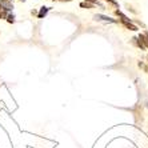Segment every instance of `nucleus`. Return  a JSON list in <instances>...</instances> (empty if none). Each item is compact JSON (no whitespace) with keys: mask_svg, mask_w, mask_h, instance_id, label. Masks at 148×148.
Instances as JSON below:
<instances>
[{"mask_svg":"<svg viewBox=\"0 0 148 148\" xmlns=\"http://www.w3.org/2000/svg\"><path fill=\"white\" fill-rule=\"evenodd\" d=\"M93 19L97 20V21H106V23H119V20H115V19H112V17L106 16V15H101V14L95 15Z\"/></svg>","mask_w":148,"mask_h":148,"instance_id":"obj_1","label":"nucleus"},{"mask_svg":"<svg viewBox=\"0 0 148 148\" xmlns=\"http://www.w3.org/2000/svg\"><path fill=\"white\" fill-rule=\"evenodd\" d=\"M49 10H51V7H41L40 12L38 14V17H39V19H43V17H45V16H47V14H48Z\"/></svg>","mask_w":148,"mask_h":148,"instance_id":"obj_2","label":"nucleus"},{"mask_svg":"<svg viewBox=\"0 0 148 148\" xmlns=\"http://www.w3.org/2000/svg\"><path fill=\"white\" fill-rule=\"evenodd\" d=\"M80 7L87 8V10H91V8H95V4L88 3V1H82V3H80Z\"/></svg>","mask_w":148,"mask_h":148,"instance_id":"obj_3","label":"nucleus"},{"mask_svg":"<svg viewBox=\"0 0 148 148\" xmlns=\"http://www.w3.org/2000/svg\"><path fill=\"white\" fill-rule=\"evenodd\" d=\"M5 19H7V21H8V23H10V24H12V23H15V15H14V14H8Z\"/></svg>","mask_w":148,"mask_h":148,"instance_id":"obj_4","label":"nucleus"},{"mask_svg":"<svg viewBox=\"0 0 148 148\" xmlns=\"http://www.w3.org/2000/svg\"><path fill=\"white\" fill-rule=\"evenodd\" d=\"M107 3H110L111 5H114V7H117V1L116 0H106Z\"/></svg>","mask_w":148,"mask_h":148,"instance_id":"obj_5","label":"nucleus"},{"mask_svg":"<svg viewBox=\"0 0 148 148\" xmlns=\"http://www.w3.org/2000/svg\"><path fill=\"white\" fill-rule=\"evenodd\" d=\"M86 1H88V3H92V4H97V3H99V0H86Z\"/></svg>","mask_w":148,"mask_h":148,"instance_id":"obj_6","label":"nucleus"},{"mask_svg":"<svg viewBox=\"0 0 148 148\" xmlns=\"http://www.w3.org/2000/svg\"><path fill=\"white\" fill-rule=\"evenodd\" d=\"M7 1H11V0H0V3H7Z\"/></svg>","mask_w":148,"mask_h":148,"instance_id":"obj_7","label":"nucleus"},{"mask_svg":"<svg viewBox=\"0 0 148 148\" xmlns=\"http://www.w3.org/2000/svg\"><path fill=\"white\" fill-rule=\"evenodd\" d=\"M55 1H69V0H55Z\"/></svg>","mask_w":148,"mask_h":148,"instance_id":"obj_8","label":"nucleus"},{"mask_svg":"<svg viewBox=\"0 0 148 148\" xmlns=\"http://www.w3.org/2000/svg\"><path fill=\"white\" fill-rule=\"evenodd\" d=\"M20 1H24V0H20Z\"/></svg>","mask_w":148,"mask_h":148,"instance_id":"obj_9","label":"nucleus"}]
</instances>
